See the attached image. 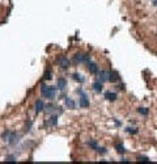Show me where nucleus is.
<instances>
[{"label":"nucleus","mask_w":157,"mask_h":164,"mask_svg":"<svg viewBox=\"0 0 157 164\" xmlns=\"http://www.w3.org/2000/svg\"><path fill=\"white\" fill-rule=\"evenodd\" d=\"M41 93L49 100H54L55 99V88L50 87V86H42L41 88Z\"/></svg>","instance_id":"f257e3e1"},{"label":"nucleus","mask_w":157,"mask_h":164,"mask_svg":"<svg viewBox=\"0 0 157 164\" xmlns=\"http://www.w3.org/2000/svg\"><path fill=\"white\" fill-rule=\"evenodd\" d=\"M75 62H77V63H83V62H90V56L88 55V54H81V53H77L76 55H75Z\"/></svg>","instance_id":"f03ea898"},{"label":"nucleus","mask_w":157,"mask_h":164,"mask_svg":"<svg viewBox=\"0 0 157 164\" xmlns=\"http://www.w3.org/2000/svg\"><path fill=\"white\" fill-rule=\"evenodd\" d=\"M78 93L81 94V97H80V101H78V105L81 106V108H88L89 106V100H88V97H86V94L83 92V91H78Z\"/></svg>","instance_id":"7ed1b4c3"},{"label":"nucleus","mask_w":157,"mask_h":164,"mask_svg":"<svg viewBox=\"0 0 157 164\" xmlns=\"http://www.w3.org/2000/svg\"><path fill=\"white\" fill-rule=\"evenodd\" d=\"M119 79H121V76H119V74L117 71L108 72V81H110V83H117V81H119Z\"/></svg>","instance_id":"20e7f679"},{"label":"nucleus","mask_w":157,"mask_h":164,"mask_svg":"<svg viewBox=\"0 0 157 164\" xmlns=\"http://www.w3.org/2000/svg\"><path fill=\"white\" fill-rule=\"evenodd\" d=\"M58 108H59V106H55V105H47V106H45L46 112L50 113V114H52V113H59V114H60L62 109H58Z\"/></svg>","instance_id":"39448f33"},{"label":"nucleus","mask_w":157,"mask_h":164,"mask_svg":"<svg viewBox=\"0 0 157 164\" xmlns=\"http://www.w3.org/2000/svg\"><path fill=\"white\" fill-rule=\"evenodd\" d=\"M59 66H60L62 68H68V67H70V61H68V58H65V56H60V58H59Z\"/></svg>","instance_id":"423d86ee"},{"label":"nucleus","mask_w":157,"mask_h":164,"mask_svg":"<svg viewBox=\"0 0 157 164\" xmlns=\"http://www.w3.org/2000/svg\"><path fill=\"white\" fill-rule=\"evenodd\" d=\"M86 64H88V70H89L90 74H97V72H98V67H97L96 63H93V62H88Z\"/></svg>","instance_id":"0eeeda50"},{"label":"nucleus","mask_w":157,"mask_h":164,"mask_svg":"<svg viewBox=\"0 0 157 164\" xmlns=\"http://www.w3.org/2000/svg\"><path fill=\"white\" fill-rule=\"evenodd\" d=\"M118 97V94L115 92H106L105 93V99L108 100V101H115Z\"/></svg>","instance_id":"6e6552de"},{"label":"nucleus","mask_w":157,"mask_h":164,"mask_svg":"<svg viewBox=\"0 0 157 164\" xmlns=\"http://www.w3.org/2000/svg\"><path fill=\"white\" fill-rule=\"evenodd\" d=\"M43 109H45V104H43L42 100H38L36 102V113H41Z\"/></svg>","instance_id":"1a4fd4ad"},{"label":"nucleus","mask_w":157,"mask_h":164,"mask_svg":"<svg viewBox=\"0 0 157 164\" xmlns=\"http://www.w3.org/2000/svg\"><path fill=\"white\" fill-rule=\"evenodd\" d=\"M65 84H67V81H65L64 78L58 79V81H56V86H58L59 89H64V88H65Z\"/></svg>","instance_id":"9d476101"},{"label":"nucleus","mask_w":157,"mask_h":164,"mask_svg":"<svg viewBox=\"0 0 157 164\" xmlns=\"http://www.w3.org/2000/svg\"><path fill=\"white\" fill-rule=\"evenodd\" d=\"M102 88H103V86H102L101 81H96V83H93V89L96 91V92H102Z\"/></svg>","instance_id":"9b49d317"},{"label":"nucleus","mask_w":157,"mask_h":164,"mask_svg":"<svg viewBox=\"0 0 157 164\" xmlns=\"http://www.w3.org/2000/svg\"><path fill=\"white\" fill-rule=\"evenodd\" d=\"M98 78H100V81H101V83L106 81V80H108V72H105V71H100Z\"/></svg>","instance_id":"f8f14e48"},{"label":"nucleus","mask_w":157,"mask_h":164,"mask_svg":"<svg viewBox=\"0 0 157 164\" xmlns=\"http://www.w3.org/2000/svg\"><path fill=\"white\" fill-rule=\"evenodd\" d=\"M65 105H67L68 108H71V109H75L76 104L73 102V100H72V99H68V97H65Z\"/></svg>","instance_id":"ddd939ff"},{"label":"nucleus","mask_w":157,"mask_h":164,"mask_svg":"<svg viewBox=\"0 0 157 164\" xmlns=\"http://www.w3.org/2000/svg\"><path fill=\"white\" fill-rule=\"evenodd\" d=\"M56 124H58V116H52L49 119V122H47V125H50V126H55Z\"/></svg>","instance_id":"4468645a"},{"label":"nucleus","mask_w":157,"mask_h":164,"mask_svg":"<svg viewBox=\"0 0 157 164\" xmlns=\"http://www.w3.org/2000/svg\"><path fill=\"white\" fill-rule=\"evenodd\" d=\"M88 144H89V147H92V149H93V150H96V151H97V150H98V147H100V146H98V144H97V142H96V141H94V139H92V141H89V142H88Z\"/></svg>","instance_id":"2eb2a0df"},{"label":"nucleus","mask_w":157,"mask_h":164,"mask_svg":"<svg viewBox=\"0 0 157 164\" xmlns=\"http://www.w3.org/2000/svg\"><path fill=\"white\" fill-rule=\"evenodd\" d=\"M137 112H139L140 114H143V116H147L148 114V108H141L140 106V108L137 109Z\"/></svg>","instance_id":"dca6fc26"},{"label":"nucleus","mask_w":157,"mask_h":164,"mask_svg":"<svg viewBox=\"0 0 157 164\" xmlns=\"http://www.w3.org/2000/svg\"><path fill=\"white\" fill-rule=\"evenodd\" d=\"M137 162H143V163H149L150 160L148 159V157L147 156H139L137 157Z\"/></svg>","instance_id":"f3484780"},{"label":"nucleus","mask_w":157,"mask_h":164,"mask_svg":"<svg viewBox=\"0 0 157 164\" xmlns=\"http://www.w3.org/2000/svg\"><path fill=\"white\" fill-rule=\"evenodd\" d=\"M72 76H73V79H76V80L80 81V83H83V81H84V78H81L80 74H73Z\"/></svg>","instance_id":"a211bd4d"},{"label":"nucleus","mask_w":157,"mask_h":164,"mask_svg":"<svg viewBox=\"0 0 157 164\" xmlns=\"http://www.w3.org/2000/svg\"><path fill=\"white\" fill-rule=\"evenodd\" d=\"M117 151L119 154H124L126 152V150H124V147L122 146V144H117Z\"/></svg>","instance_id":"6ab92c4d"},{"label":"nucleus","mask_w":157,"mask_h":164,"mask_svg":"<svg viewBox=\"0 0 157 164\" xmlns=\"http://www.w3.org/2000/svg\"><path fill=\"white\" fill-rule=\"evenodd\" d=\"M126 131H127V133H131V134H136L137 133V130L135 127H127V129H126Z\"/></svg>","instance_id":"aec40b11"}]
</instances>
